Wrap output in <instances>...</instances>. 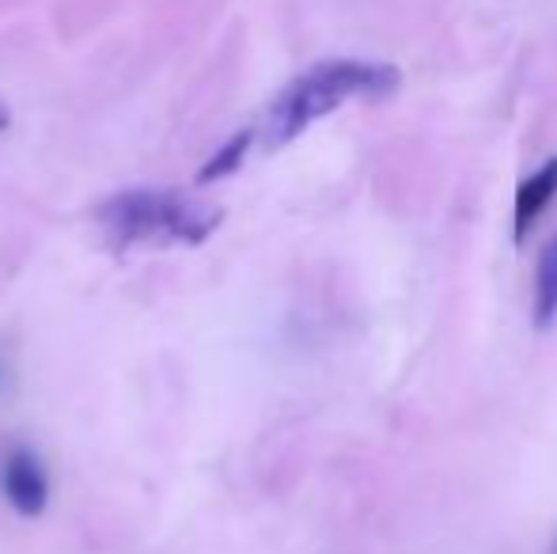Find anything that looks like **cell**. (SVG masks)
<instances>
[{"label":"cell","instance_id":"2","mask_svg":"<svg viewBox=\"0 0 557 554\" xmlns=\"http://www.w3.org/2000/svg\"><path fill=\"white\" fill-rule=\"evenodd\" d=\"M107 244L114 251H168L201 247L224 221V209L183 190H117L96 209Z\"/></svg>","mask_w":557,"mask_h":554},{"label":"cell","instance_id":"4","mask_svg":"<svg viewBox=\"0 0 557 554\" xmlns=\"http://www.w3.org/2000/svg\"><path fill=\"white\" fill-rule=\"evenodd\" d=\"M557 198V156L543 163L535 175H528L516 190V209H512V239H523L535 232V224L543 221V213L550 209V201Z\"/></svg>","mask_w":557,"mask_h":554},{"label":"cell","instance_id":"5","mask_svg":"<svg viewBox=\"0 0 557 554\" xmlns=\"http://www.w3.org/2000/svg\"><path fill=\"white\" fill-rule=\"evenodd\" d=\"M557 316V236L546 244L535 274V323L550 327Z\"/></svg>","mask_w":557,"mask_h":554},{"label":"cell","instance_id":"6","mask_svg":"<svg viewBox=\"0 0 557 554\" xmlns=\"http://www.w3.org/2000/svg\"><path fill=\"white\" fill-rule=\"evenodd\" d=\"M250 145H255V130H243V134H235L227 145L221 148V152L213 156V160L201 168V183H213V178H224V175H232V171H239V163L247 160V152H250Z\"/></svg>","mask_w":557,"mask_h":554},{"label":"cell","instance_id":"7","mask_svg":"<svg viewBox=\"0 0 557 554\" xmlns=\"http://www.w3.org/2000/svg\"><path fill=\"white\" fill-rule=\"evenodd\" d=\"M8 126H12V114H8V107L0 103V134H4Z\"/></svg>","mask_w":557,"mask_h":554},{"label":"cell","instance_id":"3","mask_svg":"<svg viewBox=\"0 0 557 554\" xmlns=\"http://www.w3.org/2000/svg\"><path fill=\"white\" fill-rule=\"evenodd\" d=\"M0 497L20 517H38L50 502V475L30 444L4 441L0 444Z\"/></svg>","mask_w":557,"mask_h":554},{"label":"cell","instance_id":"1","mask_svg":"<svg viewBox=\"0 0 557 554\" xmlns=\"http://www.w3.org/2000/svg\"><path fill=\"white\" fill-rule=\"evenodd\" d=\"M398 88V69L383 61H360V58H334L319 61L308 73L288 81L281 96L270 103L255 130V140L265 148H281L296 140L319 119L342 111L345 103L357 99H383Z\"/></svg>","mask_w":557,"mask_h":554}]
</instances>
